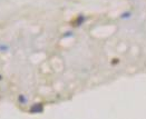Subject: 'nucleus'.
I'll use <instances>...</instances> for the list:
<instances>
[{
  "instance_id": "nucleus-4",
  "label": "nucleus",
  "mask_w": 146,
  "mask_h": 119,
  "mask_svg": "<svg viewBox=\"0 0 146 119\" xmlns=\"http://www.w3.org/2000/svg\"><path fill=\"white\" fill-rule=\"evenodd\" d=\"M9 48L7 47V46H0V50H2V51H7Z\"/></svg>"
},
{
  "instance_id": "nucleus-3",
  "label": "nucleus",
  "mask_w": 146,
  "mask_h": 119,
  "mask_svg": "<svg viewBox=\"0 0 146 119\" xmlns=\"http://www.w3.org/2000/svg\"><path fill=\"white\" fill-rule=\"evenodd\" d=\"M19 101L21 102V104H25L26 102V98H25V96H19Z\"/></svg>"
},
{
  "instance_id": "nucleus-1",
  "label": "nucleus",
  "mask_w": 146,
  "mask_h": 119,
  "mask_svg": "<svg viewBox=\"0 0 146 119\" xmlns=\"http://www.w3.org/2000/svg\"><path fill=\"white\" fill-rule=\"evenodd\" d=\"M44 111V106L41 104H36L34 106H31L29 109V112L30 114H40Z\"/></svg>"
},
{
  "instance_id": "nucleus-2",
  "label": "nucleus",
  "mask_w": 146,
  "mask_h": 119,
  "mask_svg": "<svg viewBox=\"0 0 146 119\" xmlns=\"http://www.w3.org/2000/svg\"><path fill=\"white\" fill-rule=\"evenodd\" d=\"M84 20H85V17L84 16H79L76 20H75V22H74V24H75V27H79L80 24L84 22Z\"/></svg>"
}]
</instances>
